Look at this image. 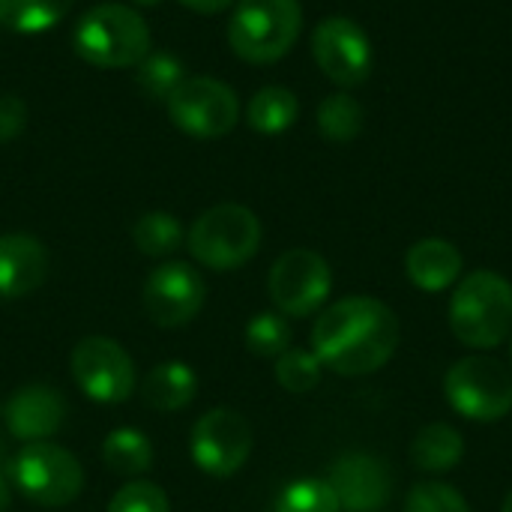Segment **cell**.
Returning a JSON list of instances; mask_svg holds the SVG:
<instances>
[{"mask_svg":"<svg viewBox=\"0 0 512 512\" xmlns=\"http://www.w3.org/2000/svg\"><path fill=\"white\" fill-rule=\"evenodd\" d=\"M189 252L210 270L243 267L261 246V222L243 204H216L204 210L189 231Z\"/></svg>","mask_w":512,"mask_h":512,"instance_id":"cell-5","label":"cell"},{"mask_svg":"<svg viewBox=\"0 0 512 512\" xmlns=\"http://www.w3.org/2000/svg\"><path fill=\"white\" fill-rule=\"evenodd\" d=\"M318 129L336 144H348L363 129V105L351 93H333L318 105Z\"/></svg>","mask_w":512,"mask_h":512,"instance_id":"cell-24","label":"cell"},{"mask_svg":"<svg viewBox=\"0 0 512 512\" xmlns=\"http://www.w3.org/2000/svg\"><path fill=\"white\" fill-rule=\"evenodd\" d=\"M189 453L204 474L231 477L246 465L252 453V426L231 408H213L195 423Z\"/></svg>","mask_w":512,"mask_h":512,"instance_id":"cell-10","label":"cell"},{"mask_svg":"<svg viewBox=\"0 0 512 512\" xmlns=\"http://www.w3.org/2000/svg\"><path fill=\"white\" fill-rule=\"evenodd\" d=\"M405 512H471V507L447 483H420L411 489Z\"/></svg>","mask_w":512,"mask_h":512,"instance_id":"cell-29","label":"cell"},{"mask_svg":"<svg viewBox=\"0 0 512 512\" xmlns=\"http://www.w3.org/2000/svg\"><path fill=\"white\" fill-rule=\"evenodd\" d=\"M330 264L312 249H291L279 255L270 270V297L282 315L303 318L324 306L330 297Z\"/></svg>","mask_w":512,"mask_h":512,"instance_id":"cell-12","label":"cell"},{"mask_svg":"<svg viewBox=\"0 0 512 512\" xmlns=\"http://www.w3.org/2000/svg\"><path fill=\"white\" fill-rule=\"evenodd\" d=\"M108 512H171V504L156 483L135 480L111 498Z\"/></svg>","mask_w":512,"mask_h":512,"instance_id":"cell-30","label":"cell"},{"mask_svg":"<svg viewBox=\"0 0 512 512\" xmlns=\"http://www.w3.org/2000/svg\"><path fill=\"white\" fill-rule=\"evenodd\" d=\"M135 81H138V87L147 96L168 99L186 81V75H183V63L174 54H168V51H150L135 66Z\"/></svg>","mask_w":512,"mask_h":512,"instance_id":"cell-25","label":"cell"},{"mask_svg":"<svg viewBox=\"0 0 512 512\" xmlns=\"http://www.w3.org/2000/svg\"><path fill=\"white\" fill-rule=\"evenodd\" d=\"M303 27V9L297 0H240L231 24V51L246 63L282 60Z\"/></svg>","mask_w":512,"mask_h":512,"instance_id":"cell-4","label":"cell"},{"mask_svg":"<svg viewBox=\"0 0 512 512\" xmlns=\"http://www.w3.org/2000/svg\"><path fill=\"white\" fill-rule=\"evenodd\" d=\"M69 6L72 0H0V27L39 33L54 27L69 12Z\"/></svg>","mask_w":512,"mask_h":512,"instance_id":"cell-22","label":"cell"},{"mask_svg":"<svg viewBox=\"0 0 512 512\" xmlns=\"http://www.w3.org/2000/svg\"><path fill=\"white\" fill-rule=\"evenodd\" d=\"M75 54L96 69H129L150 54V27L123 3H99L72 27Z\"/></svg>","mask_w":512,"mask_h":512,"instance_id":"cell-2","label":"cell"},{"mask_svg":"<svg viewBox=\"0 0 512 512\" xmlns=\"http://www.w3.org/2000/svg\"><path fill=\"white\" fill-rule=\"evenodd\" d=\"M246 348L255 357H282L291 348V324L285 321V315H255L246 327Z\"/></svg>","mask_w":512,"mask_h":512,"instance_id":"cell-26","label":"cell"},{"mask_svg":"<svg viewBox=\"0 0 512 512\" xmlns=\"http://www.w3.org/2000/svg\"><path fill=\"white\" fill-rule=\"evenodd\" d=\"M102 462L114 474L138 477L153 465L150 438L138 429H114L102 444Z\"/></svg>","mask_w":512,"mask_h":512,"instance_id":"cell-21","label":"cell"},{"mask_svg":"<svg viewBox=\"0 0 512 512\" xmlns=\"http://www.w3.org/2000/svg\"><path fill=\"white\" fill-rule=\"evenodd\" d=\"M276 512H342L327 480H297L282 489Z\"/></svg>","mask_w":512,"mask_h":512,"instance_id":"cell-28","label":"cell"},{"mask_svg":"<svg viewBox=\"0 0 512 512\" xmlns=\"http://www.w3.org/2000/svg\"><path fill=\"white\" fill-rule=\"evenodd\" d=\"M135 6H159L162 0H132Z\"/></svg>","mask_w":512,"mask_h":512,"instance_id":"cell-34","label":"cell"},{"mask_svg":"<svg viewBox=\"0 0 512 512\" xmlns=\"http://www.w3.org/2000/svg\"><path fill=\"white\" fill-rule=\"evenodd\" d=\"M27 126V105L15 93H0V144L15 141Z\"/></svg>","mask_w":512,"mask_h":512,"instance_id":"cell-31","label":"cell"},{"mask_svg":"<svg viewBox=\"0 0 512 512\" xmlns=\"http://www.w3.org/2000/svg\"><path fill=\"white\" fill-rule=\"evenodd\" d=\"M444 393L462 417L495 423L512 411V372L492 357H465L447 372Z\"/></svg>","mask_w":512,"mask_h":512,"instance_id":"cell-7","label":"cell"},{"mask_svg":"<svg viewBox=\"0 0 512 512\" xmlns=\"http://www.w3.org/2000/svg\"><path fill=\"white\" fill-rule=\"evenodd\" d=\"M450 327L468 348H498L512 333V285L492 270L459 282L450 300Z\"/></svg>","mask_w":512,"mask_h":512,"instance_id":"cell-3","label":"cell"},{"mask_svg":"<svg viewBox=\"0 0 512 512\" xmlns=\"http://www.w3.org/2000/svg\"><path fill=\"white\" fill-rule=\"evenodd\" d=\"M66 417V402L54 387H21L3 408V423L12 438L18 441H48Z\"/></svg>","mask_w":512,"mask_h":512,"instance_id":"cell-15","label":"cell"},{"mask_svg":"<svg viewBox=\"0 0 512 512\" xmlns=\"http://www.w3.org/2000/svg\"><path fill=\"white\" fill-rule=\"evenodd\" d=\"M327 483L345 512H381L393 495V471L381 456L372 453L339 456Z\"/></svg>","mask_w":512,"mask_h":512,"instance_id":"cell-14","label":"cell"},{"mask_svg":"<svg viewBox=\"0 0 512 512\" xmlns=\"http://www.w3.org/2000/svg\"><path fill=\"white\" fill-rule=\"evenodd\" d=\"M297 114H300L297 96L288 87H279V84L261 87L249 99V108H246L249 126L255 132H261V135H279V132L291 129L294 120H297Z\"/></svg>","mask_w":512,"mask_h":512,"instance_id":"cell-20","label":"cell"},{"mask_svg":"<svg viewBox=\"0 0 512 512\" xmlns=\"http://www.w3.org/2000/svg\"><path fill=\"white\" fill-rule=\"evenodd\" d=\"M177 3L192 9V12H198V15H216V12L228 9L234 0H177Z\"/></svg>","mask_w":512,"mask_h":512,"instance_id":"cell-32","label":"cell"},{"mask_svg":"<svg viewBox=\"0 0 512 512\" xmlns=\"http://www.w3.org/2000/svg\"><path fill=\"white\" fill-rule=\"evenodd\" d=\"M405 270L420 291L438 294L462 276V252L450 240L429 237L408 249Z\"/></svg>","mask_w":512,"mask_h":512,"instance_id":"cell-17","label":"cell"},{"mask_svg":"<svg viewBox=\"0 0 512 512\" xmlns=\"http://www.w3.org/2000/svg\"><path fill=\"white\" fill-rule=\"evenodd\" d=\"M165 102L174 126L189 138H201V141L228 135L240 120L237 93L225 81L210 75L186 78Z\"/></svg>","mask_w":512,"mask_h":512,"instance_id":"cell-8","label":"cell"},{"mask_svg":"<svg viewBox=\"0 0 512 512\" xmlns=\"http://www.w3.org/2000/svg\"><path fill=\"white\" fill-rule=\"evenodd\" d=\"M462 456H465V438L450 423H429L426 429H420L411 447L414 465L429 474L453 471L462 462Z\"/></svg>","mask_w":512,"mask_h":512,"instance_id":"cell-19","label":"cell"},{"mask_svg":"<svg viewBox=\"0 0 512 512\" xmlns=\"http://www.w3.org/2000/svg\"><path fill=\"white\" fill-rule=\"evenodd\" d=\"M501 512H512V492L507 495V501H504V510H501Z\"/></svg>","mask_w":512,"mask_h":512,"instance_id":"cell-35","label":"cell"},{"mask_svg":"<svg viewBox=\"0 0 512 512\" xmlns=\"http://www.w3.org/2000/svg\"><path fill=\"white\" fill-rule=\"evenodd\" d=\"M321 360L315 357V351H303V348H288L279 360H276V381L288 390V393H312L321 384Z\"/></svg>","mask_w":512,"mask_h":512,"instance_id":"cell-27","label":"cell"},{"mask_svg":"<svg viewBox=\"0 0 512 512\" xmlns=\"http://www.w3.org/2000/svg\"><path fill=\"white\" fill-rule=\"evenodd\" d=\"M207 297V285L201 273L192 264L183 261H165L159 264L141 291V303L147 318L156 327H183L189 324Z\"/></svg>","mask_w":512,"mask_h":512,"instance_id":"cell-13","label":"cell"},{"mask_svg":"<svg viewBox=\"0 0 512 512\" xmlns=\"http://www.w3.org/2000/svg\"><path fill=\"white\" fill-rule=\"evenodd\" d=\"M12 480L24 498L42 507H66L84 489V471L78 459L51 441L24 444L12 462Z\"/></svg>","mask_w":512,"mask_h":512,"instance_id":"cell-6","label":"cell"},{"mask_svg":"<svg viewBox=\"0 0 512 512\" xmlns=\"http://www.w3.org/2000/svg\"><path fill=\"white\" fill-rule=\"evenodd\" d=\"M9 504H12L9 486H6V480H3V474H0V512H9Z\"/></svg>","mask_w":512,"mask_h":512,"instance_id":"cell-33","label":"cell"},{"mask_svg":"<svg viewBox=\"0 0 512 512\" xmlns=\"http://www.w3.org/2000/svg\"><path fill=\"white\" fill-rule=\"evenodd\" d=\"M312 57L318 69L339 87H357L372 72V42L366 30L345 15H330L315 27Z\"/></svg>","mask_w":512,"mask_h":512,"instance_id":"cell-11","label":"cell"},{"mask_svg":"<svg viewBox=\"0 0 512 512\" xmlns=\"http://www.w3.org/2000/svg\"><path fill=\"white\" fill-rule=\"evenodd\" d=\"M72 378L78 390L102 405L126 402L135 393L138 375L132 357L108 336H87L72 348L69 357Z\"/></svg>","mask_w":512,"mask_h":512,"instance_id":"cell-9","label":"cell"},{"mask_svg":"<svg viewBox=\"0 0 512 512\" xmlns=\"http://www.w3.org/2000/svg\"><path fill=\"white\" fill-rule=\"evenodd\" d=\"M195 393H198V378H195L192 366H186L180 360L153 366L141 387L144 405H150L153 411H162V414L186 408L195 399Z\"/></svg>","mask_w":512,"mask_h":512,"instance_id":"cell-18","label":"cell"},{"mask_svg":"<svg viewBox=\"0 0 512 512\" xmlns=\"http://www.w3.org/2000/svg\"><path fill=\"white\" fill-rule=\"evenodd\" d=\"M48 276V252L30 234L0 237V297L18 300L33 294Z\"/></svg>","mask_w":512,"mask_h":512,"instance_id":"cell-16","label":"cell"},{"mask_svg":"<svg viewBox=\"0 0 512 512\" xmlns=\"http://www.w3.org/2000/svg\"><path fill=\"white\" fill-rule=\"evenodd\" d=\"M132 240H135V246H138L141 255H147V258H165V255H171V252L180 249V243H183V225L171 213L153 210V213H144L135 222Z\"/></svg>","mask_w":512,"mask_h":512,"instance_id":"cell-23","label":"cell"},{"mask_svg":"<svg viewBox=\"0 0 512 512\" xmlns=\"http://www.w3.org/2000/svg\"><path fill=\"white\" fill-rule=\"evenodd\" d=\"M399 348V318L375 297H345L321 312L312 327V351L336 375H369Z\"/></svg>","mask_w":512,"mask_h":512,"instance_id":"cell-1","label":"cell"}]
</instances>
